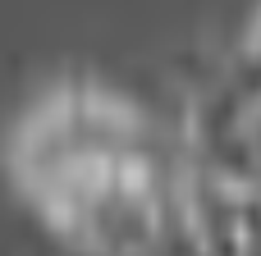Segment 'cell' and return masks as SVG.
I'll return each mask as SVG.
<instances>
[{"instance_id":"2","label":"cell","mask_w":261,"mask_h":256,"mask_svg":"<svg viewBox=\"0 0 261 256\" xmlns=\"http://www.w3.org/2000/svg\"><path fill=\"white\" fill-rule=\"evenodd\" d=\"M239 55H248L261 69V9H257V18H252V27H248V37H243V46H239Z\"/></svg>"},{"instance_id":"1","label":"cell","mask_w":261,"mask_h":256,"mask_svg":"<svg viewBox=\"0 0 261 256\" xmlns=\"http://www.w3.org/2000/svg\"><path fill=\"white\" fill-rule=\"evenodd\" d=\"M9 183L78 256H161L179 224V165L147 110L87 78L46 87L9 133Z\"/></svg>"}]
</instances>
